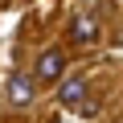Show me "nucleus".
<instances>
[{"mask_svg": "<svg viewBox=\"0 0 123 123\" xmlns=\"http://www.w3.org/2000/svg\"><path fill=\"white\" fill-rule=\"evenodd\" d=\"M62 70H66V57H62L57 49H45L41 62H37V78H41V82H57Z\"/></svg>", "mask_w": 123, "mask_h": 123, "instance_id": "1", "label": "nucleus"}, {"mask_svg": "<svg viewBox=\"0 0 123 123\" xmlns=\"http://www.w3.org/2000/svg\"><path fill=\"white\" fill-rule=\"evenodd\" d=\"M8 103H12V107L33 103V78H29V74H12V78H8Z\"/></svg>", "mask_w": 123, "mask_h": 123, "instance_id": "2", "label": "nucleus"}, {"mask_svg": "<svg viewBox=\"0 0 123 123\" xmlns=\"http://www.w3.org/2000/svg\"><path fill=\"white\" fill-rule=\"evenodd\" d=\"M82 98H86V82L82 78H66L57 86V103L62 107H82Z\"/></svg>", "mask_w": 123, "mask_h": 123, "instance_id": "3", "label": "nucleus"}, {"mask_svg": "<svg viewBox=\"0 0 123 123\" xmlns=\"http://www.w3.org/2000/svg\"><path fill=\"white\" fill-rule=\"evenodd\" d=\"M94 37H98V25L90 17H78L74 21V41H94Z\"/></svg>", "mask_w": 123, "mask_h": 123, "instance_id": "4", "label": "nucleus"}]
</instances>
